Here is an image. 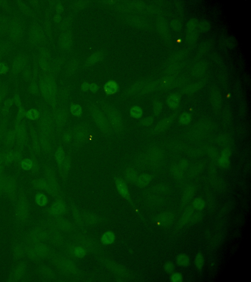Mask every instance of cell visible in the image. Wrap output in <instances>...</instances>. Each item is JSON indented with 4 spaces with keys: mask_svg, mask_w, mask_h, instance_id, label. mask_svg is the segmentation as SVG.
I'll return each instance as SVG.
<instances>
[{
    "mask_svg": "<svg viewBox=\"0 0 251 282\" xmlns=\"http://www.w3.org/2000/svg\"><path fill=\"white\" fill-rule=\"evenodd\" d=\"M92 117L94 123L101 130L106 133H110L112 130L107 118L102 113L95 109L92 112Z\"/></svg>",
    "mask_w": 251,
    "mask_h": 282,
    "instance_id": "cell-1",
    "label": "cell"
},
{
    "mask_svg": "<svg viewBox=\"0 0 251 282\" xmlns=\"http://www.w3.org/2000/svg\"><path fill=\"white\" fill-rule=\"evenodd\" d=\"M152 180V176L150 174H142L137 177L136 181L139 186L145 187L150 183Z\"/></svg>",
    "mask_w": 251,
    "mask_h": 282,
    "instance_id": "cell-11",
    "label": "cell"
},
{
    "mask_svg": "<svg viewBox=\"0 0 251 282\" xmlns=\"http://www.w3.org/2000/svg\"><path fill=\"white\" fill-rule=\"evenodd\" d=\"M194 263L196 268L198 270L201 271L203 269L204 266L205 259L202 253H198L196 255L194 259Z\"/></svg>",
    "mask_w": 251,
    "mask_h": 282,
    "instance_id": "cell-19",
    "label": "cell"
},
{
    "mask_svg": "<svg viewBox=\"0 0 251 282\" xmlns=\"http://www.w3.org/2000/svg\"><path fill=\"white\" fill-rule=\"evenodd\" d=\"M55 157H56V160L57 161L58 165L60 167L64 161L66 157L65 152L63 147H59L57 148L55 153Z\"/></svg>",
    "mask_w": 251,
    "mask_h": 282,
    "instance_id": "cell-15",
    "label": "cell"
},
{
    "mask_svg": "<svg viewBox=\"0 0 251 282\" xmlns=\"http://www.w3.org/2000/svg\"><path fill=\"white\" fill-rule=\"evenodd\" d=\"M149 160L152 162H156L159 161L161 157V152H159V149L157 148H152L148 153Z\"/></svg>",
    "mask_w": 251,
    "mask_h": 282,
    "instance_id": "cell-16",
    "label": "cell"
},
{
    "mask_svg": "<svg viewBox=\"0 0 251 282\" xmlns=\"http://www.w3.org/2000/svg\"><path fill=\"white\" fill-rule=\"evenodd\" d=\"M195 194V188L193 186H189L185 188L183 195L182 200L184 203H187L191 200Z\"/></svg>",
    "mask_w": 251,
    "mask_h": 282,
    "instance_id": "cell-12",
    "label": "cell"
},
{
    "mask_svg": "<svg viewBox=\"0 0 251 282\" xmlns=\"http://www.w3.org/2000/svg\"><path fill=\"white\" fill-rule=\"evenodd\" d=\"M193 209L192 208H188L187 210L183 213V214L181 217L180 223L181 224L184 225L187 224L189 220H191V217L193 216Z\"/></svg>",
    "mask_w": 251,
    "mask_h": 282,
    "instance_id": "cell-18",
    "label": "cell"
},
{
    "mask_svg": "<svg viewBox=\"0 0 251 282\" xmlns=\"http://www.w3.org/2000/svg\"><path fill=\"white\" fill-rule=\"evenodd\" d=\"M71 160L68 156H66L63 164L60 167L63 171H68L70 168Z\"/></svg>",
    "mask_w": 251,
    "mask_h": 282,
    "instance_id": "cell-30",
    "label": "cell"
},
{
    "mask_svg": "<svg viewBox=\"0 0 251 282\" xmlns=\"http://www.w3.org/2000/svg\"><path fill=\"white\" fill-rule=\"evenodd\" d=\"M231 156V151L229 148H225L223 152L219 159L218 163L223 168H226L230 166V158Z\"/></svg>",
    "mask_w": 251,
    "mask_h": 282,
    "instance_id": "cell-9",
    "label": "cell"
},
{
    "mask_svg": "<svg viewBox=\"0 0 251 282\" xmlns=\"http://www.w3.org/2000/svg\"><path fill=\"white\" fill-rule=\"evenodd\" d=\"M71 112L73 116L76 117H79L82 116L83 110L81 106L78 104H73L71 107Z\"/></svg>",
    "mask_w": 251,
    "mask_h": 282,
    "instance_id": "cell-25",
    "label": "cell"
},
{
    "mask_svg": "<svg viewBox=\"0 0 251 282\" xmlns=\"http://www.w3.org/2000/svg\"><path fill=\"white\" fill-rule=\"evenodd\" d=\"M89 88H90V86L86 83H84L82 86V90L84 91H86L88 90Z\"/></svg>",
    "mask_w": 251,
    "mask_h": 282,
    "instance_id": "cell-37",
    "label": "cell"
},
{
    "mask_svg": "<svg viewBox=\"0 0 251 282\" xmlns=\"http://www.w3.org/2000/svg\"><path fill=\"white\" fill-rule=\"evenodd\" d=\"M106 117L112 130L117 132H119L122 130L123 123L121 117L118 113L115 111H110L107 113Z\"/></svg>",
    "mask_w": 251,
    "mask_h": 282,
    "instance_id": "cell-2",
    "label": "cell"
},
{
    "mask_svg": "<svg viewBox=\"0 0 251 282\" xmlns=\"http://www.w3.org/2000/svg\"><path fill=\"white\" fill-rule=\"evenodd\" d=\"M205 207V202L203 199L198 197L192 202V208L197 211H201L204 210Z\"/></svg>",
    "mask_w": 251,
    "mask_h": 282,
    "instance_id": "cell-20",
    "label": "cell"
},
{
    "mask_svg": "<svg viewBox=\"0 0 251 282\" xmlns=\"http://www.w3.org/2000/svg\"><path fill=\"white\" fill-rule=\"evenodd\" d=\"M5 69H6V67L3 64H0V72H3L4 71H5Z\"/></svg>",
    "mask_w": 251,
    "mask_h": 282,
    "instance_id": "cell-38",
    "label": "cell"
},
{
    "mask_svg": "<svg viewBox=\"0 0 251 282\" xmlns=\"http://www.w3.org/2000/svg\"><path fill=\"white\" fill-rule=\"evenodd\" d=\"M73 139V133L70 131H66L64 132L63 135V140L64 143H69Z\"/></svg>",
    "mask_w": 251,
    "mask_h": 282,
    "instance_id": "cell-28",
    "label": "cell"
},
{
    "mask_svg": "<svg viewBox=\"0 0 251 282\" xmlns=\"http://www.w3.org/2000/svg\"><path fill=\"white\" fill-rule=\"evenodd\" d=\"M172 120L173 119L171 117L163 119L156 125L155 127V130L157 132H161L165 130L171 125Z\"/></svg>",
    "mask_w": 251,
    "mask_h": 282,
    "instance_id": "cell-10",
    "label": "cell"
},
{
    "mask_svg": "<svg viewBox=\"0 0 251 282\" xmlns=\"http://www.w3.org/2000/svg\"><path fill=\"white\" fill-rule=\"evenodd\" d=\"M210 99L211 105L214 108L218 109L221 106V95L218 90L216 88L211 90L210 94Z\"/></svg>",
    "mask_w": 251,
    "mask_h": 282,
    "instance_id": "cell-8",
    "label": "cell"
},
{
    "mask_svg": "<svg viewBox=\"0 0 251 282\" xmlns=\"http://www.w3.org/2000/svg\"><path fill=\"white\" fill-rule=\"evenodd\" d=\"M176 262L181 267H187L190 264V259L189 257L185 254L178 255L176 258Z\"/></svg>",
    "mask_w": 251,
    "mask_h": 282,
    "instance_id": "cell-13",
    "label": "cell"
},
{
    "mask_svg": "<svg viewBox=\"0 0 251 282\" xmlns=\"http://www.w3.org/2000/svg\"><path fill=\"white\" fill-rule=\"evenodd\" d=\"M90 90L92 92H96L98 90V87L95 84H91L90 86Z\"/></svg>",
    "mask_w": 251,
    "mask_h": 282,
    "instance_id": "cell-36",
    "label": "cell"
},
{
    "mask_svg": "<svg viewBox=\"0 0 251 282\" xmlns=\"http://www.w3.org/2000/svg\"><path fill=\"white\" fill-rule=\"evenodd\" d=\"M53 209H54V212L55 213H56V214H58V213H62L63 211L64 207L63 205L61 204V203H57V204H56L54 206Z\"/></svg>",
    "mask_w": 251,
    "mask_h": 282,
    "instance_id": "cell-35",
    "label": "cell"
},
{
    "mask_svg": "<svg viewBox=\"0 0 251 282\" xmlns=\"http://www.w3.org/2000/svg\"><path fill=\"white\" fill-rule=\"evenodd\" d=\"M22 168L26 170H30L32 167V162L30 159H25L23 161L21 164Z\"/></svg>",
    "mask_w": 251,
    "mask_h": 282,
    "instance_id": "cell-32",
    "label": "cell"
},
{
    "mask_svg": "<svg viewBox=\"0 0 251 282\" xmlns=\"http://www.w3.org/2000/svg\"><path fill=\"white\" fill-rule=\"evenodd\" d=\"M105 90L107 94L112 95L117 92L118 87L117 84L114 82H110L105 86Z\"/></svg>",
    "mask_w": 251,
    "mask_h": 282,
    "instance_id": "cell-22",
    "label": "cell"
},
{
    "mask_svg": "<svg viewBox=\"0 0 251 282\" xmlns=\"http://www.w3.org/2000/svg\"><path fill=\"white\" fill-rule=\"evenodd\" d=\"M39 116V113L37 110L35 109H31L28 112V117L31 120H35L37 119Z\"/></svg>",
    "mask_w": 251,
    "mask_h": 282,
    "instance_id": "cell-34",
    "label": "cell"
},
{
    "mask_svg": "<svg viewBox=\"0 0 251 282\" xmlns=\"http://www.w3.org/2000/svg\"><path fill=\"white\" fill-rule=\"evenodd\" d=\"M192 120L191 115L188 112L183 113L180 116L179 122L183 125H188L191 122Z\"/></svg>",
    "mask_w": 251,
    "mask_h": 282,
    "instance_id": "cell-24",
    "label": "cell"
},
{
    "mask_svg": "<svg viewBox=\"0 0 251 282\" xmlns=\"http://www.w3.org/2000/svg\"><path fill=\"white\" fill-rule=\"evenodd\" d=\"M72 133L73 139L79 144L87 142L90 136L89 131L87 127L82 124L77 125L74 127Z\"/></svg>",
    "mask_w": 251,
    "mask_h": 282,
    "instance_id": "cell-3",
    "label": "cell"
},
{
    "mask_svg": "<svg viewBox=\"0 0 251 282\" xmlns=\"http://www.w3.org/2000/svg\"><path fill=\"white\" fill-rule=\"evenodd\" d=\"M35 201L40 206H44L48 203V199L45 194L39 193L36 195Z\"/></svg>",
    "mask_w": 251,
    "mask_h": 282,
    "instance_id": "cell-23",
    "label": "cell"
},
{
    "mask_svg": "<svg viewBox=\"0 0 251 282\" xmlns=\"http://www.w3.org/2000/svg\"><path fill=\"white\" fill-rule=\"evenodd\" d=\"M154 119L152 117H148L143 119L141 121V123L143 126H149L154 123Z\"/></svg>",
    "mask_w": 251,
    "mask_h": 282,
    "instance_id": "cell-33",
    "label": "cell"
},
{
    "mask_svg": "<svg viewBox=\"0 0 251 282\" xmlns=\"http://www.w3.org/2000/svg\"><path fill=\"white\" fill-rule=\"evenodd\" d=\"M181 96L177 93L171 94L167 98V104L168 106L173 109H176L179 107L181 103Z\"/></svg>",
    "mask_w": 251,
    "mask_h": 282,
    "instance_id": "cell-7",
    "label": "cell"
},
{
    "mask_svg": "<svg viewBox=\"0 0 251 282\" xmlns=\"http://www.w3.org/2000/svg\"><path fill=\"white\" fill-rule=\"evenodd\" d=\"M115 185L117 191L125 199H129V194L128 188L125 181L120 177L116 178L115 179Z\"/></svg>",
    "mask_w": 251,
    "mask_h": 282,
    "instance_id": "cell-5",
    "label": "cell"
},
{
    "mask_svg": "<svg viewBox=\"0 0 251 282\" xmlns=\"http://www.w3.org/2000/svg\"><path fill=\"white\" fill-rule=\"evenodd\" d=\"M130 114L132 117L134 118H140L143 115V111L141 108L139 106H133L130 110Z\"/></svg>",
    "mask_w": 251,
    "mask_h": 282,
    "instance_id": "cell-21",
    "label": "cell"
},
{
    "mask_svg": "<svg viewBox=\"0 0 251 282\" xmlns=\"http://www.w3.org/2000/svg\"><path fill=\"white\" fill-rule=\"evenodd\" d=\"M125 177L128 182L131 183L135 182L137 178L136 171L132 168H127L125 172Z\"/></svg>",
    "mask_w": 251,
    "mask_h": 282,
    "instance_id": "cell-14",
    "label": "cell"
},
{
    "mask_svg": "<svg viewBox=\"0 0 251 282\" xmlns=\"http://www.w3.org/2000/svg\"><path fill=\"white\" fill-rule=\"evenodd\" d=\"M157 221L158 224H161L162 226H168L173 222L174 215L170 212H164L161 214L157 217Z\"/></svg>",
    "mask_w": 251,
    "mask_h": 282,
    "instance_id": "cell-6",
    "label": "cell"
},
{
    "mask_svg": "<svg viewBox=\"0 0 251 282\" xmlns=\"http://www.w3.org/2000/svg\"><path fill=\"white\" fill-rule=\"evenodd\" d=\"M74 254L76 257L79 258H82L85 255V249L80 247H77L74 249Z\"/></svg>",
    "mask_w": 251,
    "mask_h": 282,
    "instance_id": "cell-31",
    "label": "cell"
},
{
    "mask_svg": "<svg viewBox=\"0 0 251 282\" xmlns=\"http://www.w3.org/2000/svg\"><path fill=\"white\" fill-rule=\"evenodd\" d=\"M164 271L167 273H171L174 271L175 270V265L172 263L167 262L164 264V267H163Z\"/></svg>",
    "mask_w": 251,
    "mask_h": 282,
    "instance_id": "cell-29",
    "label": "cell"
},
{
    "mask_svg": "<svg viewBox=\"0 0 251 282\" xmlns=\"http://www.w3.org/2000/svg\"><path fill=\"white\" fill-rule=\"evenodd\" d=\"M188 166V162L185 160L180 161L173 165L171 168L172 175L176 178H181L183 176L184 172Z\"/></svg>",
    "mask_w": 251,
    "mask_h": 282,
    "instance_id": "cell-4",
    "label": "cell"
},
{
    "mask_svg": "<svg viewBox=\"0 0 251 282\" xmlns=\"http://www.w3.org/2000/svg\"><path fill=\"white\" fill-rule=\"evenodd\" d=\"M154 113L156 116H159L161 114L162 110V104L159 100H156L154 104Z\"/></svg>",
    "mask_w": 251,
    "mask_h": 282,
    "instance_id": "cell-26",
    "label": "cell"
},
{
    "mask_svg": "<svg viewBox=\"0 0 251 282\" xmlns=\"http://www.w3.org/2000/svg\"><path fill=\"white\" fill-rule=\"evenodd\" d=\"M170 279L172 282H183V277L182 273L175 272L171 274Z\"/></svg>",
    "mask_w": 251,
    "mask_h": 282,
    "instance_id": "cell-27",
    "label": "cell"
},
{
    "mask_svg": "<svg viewBox=\"0 0 251 282\" xmlns=\"http://www.w3.org/2000/svg\"><path fill=\"white\" fill-rule=\"evenodd\" d=\"M115 240V236L113 232L107 231L104 233L101 238V241L103 244L106 245L112 244Z\"/></svg>",
    "mask_w": 251,
    "mask_h": 282,
    "instance_id": "cell-17",
    "label": "cell"
}]
</instances>
